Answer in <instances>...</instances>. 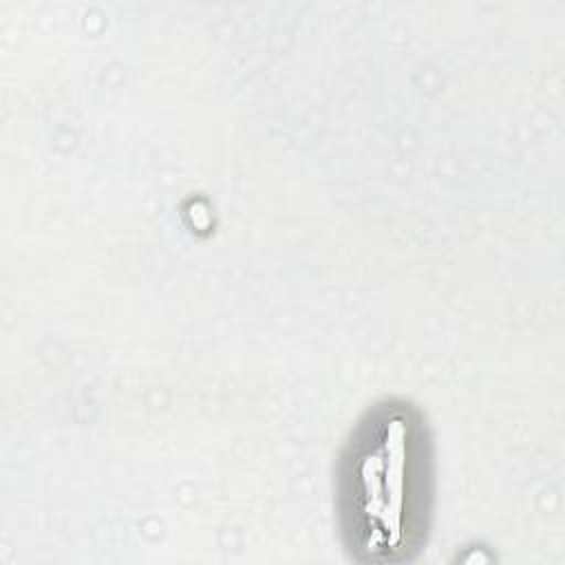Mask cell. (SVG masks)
Segmentation results:
<instances>
[{
  "label": "cell",
  "instance_id": "obj_1",
  "mask_svg": "<svg viewBox=\"0 0 565 565\" xmlns=\"http://www.w3.org/2000/svg\"><path fill=\"white\" fill-rule=\"evenodd\" d=\"M408 424L391 417L353 463V514L360 550L369 556L399 554L408 543Z\"/></svg>",
  "mask_w": 565,
  "mask_h": 565
}]
</instances>
